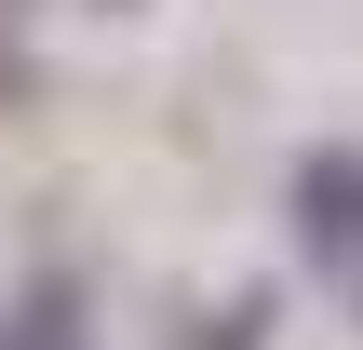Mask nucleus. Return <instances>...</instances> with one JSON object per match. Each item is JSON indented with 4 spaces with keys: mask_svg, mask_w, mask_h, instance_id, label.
I'll list each match as a JSON object with an SVG mask.
<instances>
[{
    "mask_svg": "<svg viewBox=\"0 0 363 350\" xmlns=\"http://www.w3.org/2000/svg\"><path fill=\"white\" fill-rule=\"evenodd\" d=\"M296 243H310V270L363 310V148H310L296 162Z\"/></svg>",
    "mask_w": 363,
    "mask_h": 350,
    "instance_id": "1",
    "label": "nucleus"
},
{
    "mask_svg": "<svg viewBox=\"0 0 363 350\" xmlns=\"http://www.w3.org/2000/svg\"><path fill=\"white\" fill-rule=\"evenodd\" d=\"M0 350H94V337H81L67 297H27V310H0Z\"/></svg>",
    "mask_w": 363,
    "mask_h": 350,
    "instance_id": "2",
    "label": "nucleus"
},
{
    "mask_svg": "<svg viewBox=\"0 0 363 350\" xmlns=\"http://www.w3.org/2000/svg\"><path fill=\"white\" fill-rule=\"evenodd\" d=\"M202 350H269V297H256V283L216 297V310H202Z\"/></svg>",
    "mask_w": 363,
    "mask_h": 350,
    "instance_id": "3",
    "label": "nucleus"
}]
</instances>
